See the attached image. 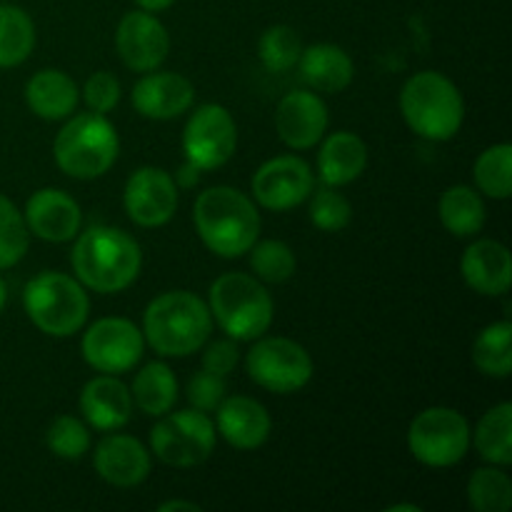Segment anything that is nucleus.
Masks as SVG:
<instances>
[{
  "label": "nucleus",
  "mask_w": 512,
  "mask_h": 512,
  "mask_svg": "<svg viewBox=\"0 0 512 512\" xmlns=\"http://www.w3.org/2000/svg\"><path fill=\"white\" fill-rule=\"evenodd\" d=\"M83 358L98 373H125L143 358V333L125 318H103L83 335Z\"/></svg>",
  "instance_id": "f8f14e48"
},
{
  "label": "nucleus",
  "mask_w": 512,
  "mask_h": 512,
  "mask_svg": "<svg viewBox=\"0 0 512 512\" xmlns=\"http://www.w3.org/2000/svg\"><path fill=\"white\" fill-rule=\"evenodd\" d=\"M163 418V415H160ZM153 453L173 468H193L205 463L215 448V425L203 410H180L165 415L150 430Z\"/></svg>",
  "instance_id": "1a4fd4ad"
},
{
  "label": "nucleus",
  "mask_w": 512,
  "mask_h": 512,
  "mask_svg": "<svg viewBox=\"0 0 512 512\" xmlns=\"http://www.w3.org/2000/svg\"><path fill=\"white\" fill-rule=\"evenodd\" d=\"M365 165H368V148H365L363 138L348 133V130L330 135L318 153L320 180L330 188H340V185L358 180Z\"/></svg>",
  "instance_id": "5701e85b"
},
{
  "label": "nucleus",
  "mask_w": 512,
  "mask_h": 512,
  "mask_svg": "<svg viewBox=\"0 0 512 512\" xmlns=\"http://www.w3.org/2000/svg\"><path fill=\"white\" fill-rule=\"evenodd\" d=\"M50 453L63 460H80L90 448V433L73 415H60L53 420L45 435Z\"/></svg>",
  "instance_id": "c9c22d12"
},
{
  "label": "nucleus",
  "mask_w": 512,
  "mask_h": 512,
  "mask_svg": "<svg viewBox=\"0 0 512 512\" xmlns=\"http://www.w3.org/2000/svg\"><path fill=\"white\" fill-rule=\"evenodd\" d=\"M193 218L203 243L220 258H240L260 235V215L253 200L228 185L200 193Z\"/></svg>",
  "instance_id": "f03ea898"
},
{
  "label": "nucleus",
  "mask_w": 512,
  "mask_h": 512,
  "mask_svg": "<svg viewBox=\"0 0 512 512\" xmlns=\"http://www.w3.org/2000/svg\"><path fill=\"white\" fill-rule=\"evenodd\" d=\"M195 88L180 73H150L133 88V105L143 118L173 120L193 105Z\"/></svg>",
  "instance_id": "a211bd4d"
},
{
  "label": "nucleus",
  "mask_w": 512,
  "mask_h": 512,
  "mask_svg": "<svg viewBox=\"0 0 512 512\" xmlns=\"http://www.w3.org/2000/svg\"><path fill=\"white\" fill-rule=\"evenodd\" d=\"M313 193V173L305 160L295 155H280L268 160L253 175V195L263 208L290 210Z\"/></svg>",
  "instance_id": "4468645a"
},
{
  "label": "nucleus",
  "mask_w": 512,
  "mask_h": 512,
  "mask_svg": "<svg viewBox=\"0 0 512 512\" xmlns=\"http://www.w3.org/2000/svg\"><path fill=\"white\" fill-rule=\"evenodd\" d=\"M400 110L413 133L443 143L463 125L465 103L453 80L435 70H423L405 80L400 90Z\"/></svg>",
  "instance_id": "20e7f679"
},
{
  "label": "nucleus",
  "mask_w": 512,
  "mask_h": 512,
  "mask_svg": "<svg viewBox=\"0 0 512 512\" xmlns=\"http://www.w3.org/2000/svg\"><path fill=\"white\" fill-rule=\"evenodd\" d=\"M463 278L475 293L480 295H505L512 283L510 250L498 240H478L463 255Z\"/></svg>",
  "instance_id": "6ab92c4d"
},
{
  "label": "nucleus",
  "mask_w": 512,
  "mask_h": 512,
  "mask_svg": "<svg viewBox=\"0 0 512 512\" xmlns=\"http://www.w3.org/2000/svg\"><path fill=\"white\" fill-rule=\"evenodd\" d=\"M235 145H238V128L233 115L223 105H200L190 115L183 133V150L185 158L200 170L223 168L233 158Z\"/></svg>",
  "instance_id": "9b49d317"
},
{
  "label": "nucleus",
  "mask_w": 512,
  "mask_h": 512,
  "mask_svg": "<svg viewBox=\"0 0 512 512\" xmlns=\"http://www.w3.org/2000/svg\"><path fill=\"white\" fill-rule=\"evenodd\" d=\"M210 315L233 340H258L273 323V298L245 273H225L210 285Z\"/></svg>",
  "instance_id": "423d86ee"
},
{
  "label": "nucleus",
  "mask_w": 512,
  "mask_h": 512,
  "mask_svg": "<svg viewBox=\"0 0 512 512\" xmlns=\"http://www.w3.org/2000/svg\"><path fill=\"white\" fill-rule=\"evenodd\" d=\"M218 433L238 450H255L268 440L270 415L258 400L233 395L218 405Z\"/></svg>",
  "instance_id": "4be33fe9"
},
{
  "label": "nucleus",
  "mask_w": 512,
  "mask_h": 512,
  "mask_svg": "<svg viewBox=\"0 0 512 512\" xmlns=\"http://www.w3.org/2000/svg\"><path fill=\"white\" fill-rule=\"evenodd\" d=\"M145 338L155 353L165 358H185L208 343L213 315L210 308L188 290L163 293L145 310Z\"/></svg>",
  "instance_id": "7ed1b4c3"
},
{
  "label": "nucleus",
  "mask_w": 512,
  "mask_h": 512,
  "mask_svg": "<svg viewBox=\"0 0 512 512\" xmlns=\"http://www.w3.org/2000/svg\"><path fill=\"white\" fill-rule=\"evenodd\" d=\"M78 98V85L63 70H40L25 85V103L43 120L68 118Z\"/></svg>",
  "instance_id": "b1692460"
},
{
  "label": "nucleus",
  "mask_w": 512,
  "mask_h": 512,
  "mask_svg": "<svg viewBox=\"0 0 512 512\" xmlns=\"http://www.w3.org/2000/svg\"><path fill=\"white\" fill-rule=\"evenodd\" d=\"M70 263L85 288L95 293H120L138 278L143 255L125 230L95 225L75 240Z\"/></svg>",
  "instance_id": "f257e3e1"
},
{
  "label": "nucleus",
  "mask_w": 512,
  "mask_h": 512,
  "mask_svg": "<svg viewBox=\"0 0 512 512\" xmlns=\"http://www.w3.org/2000/svg\"><path fill=\"white\" fill-rule=\"evenodd\" d=\"M115 45H118L120 58L130 70L150 73L168 58L170 38L165 25L153 13L135 10V13H128L120 20Z\"/></svg>",
  "instance_id": "2eb2a0df"
},
{
  "label": "nucleus",
  "mask_w": 512,
  "mask_h": 512,
  "mask_svg": "<svg viewBox=\"0 0 512 512\" xmlns=\"http://www.w3.org/2000/svg\"><path fill=\"white\" fill-rule=\"evenodd\" d=\"M250 253V268L265 283H285L295 273V255L280 240H263L253 245Z\"/></svg>",
  "instance_id": "f704fd0d"
},
{
  "label": "nucleus",
  "mask_w": 512,
  "mask_h": 512,
  "mask_svg": "<svg viewBox=\"0 0 512 512\" xmlns=\"http://www.w3.org/2000/svg\"><path fill=\"white\" fill-rule=\"evenodd\" d=\"M325 128H328V108L310 90H295L278 103L275 130L288 148H313L325 135Z\"/></svg>",
  "instance_id": "dca6fc26"
},
{
  "label": "nucleus",
  "mask_w": 512,
  "mask_h": 512,
  "mask_svg": "<svg viewBox=\"0 0 512 512\" xmlns=\"http://www.w3.org/2000/svg\"><path fill=\"white\" fill-rule=\"evenodd\" d=\"M468 500L478 512H508L512 505V483L503 470L480 468L468 483Z\"/></svg>",
  "instance_id": "2f4dec72"
},
{
  "label": "nucleus",
  "mask_w": 512,
  "mask_h": 512,
  "mask_svg": "<svg viewBox=\"0 0 512 512\" xmlns=\"http://www.w3.org/2000/svg\"><path fill=\"white\" fill-rule=\"evenodd\" d=\"M35 48V25L23 8L0 3V68L25 63Z\"/></svg>",
  "instance_id": "cd10ccee"
},
{
  "label": "nucleus",
  "mask_w": 512,
  "mask_h": 512,
  "mask_svg": "<svg viewBox=\"0 0 512 512\" xmlns=\"http://www.w3.org/2000/svg\"><path fill=\"white\" fill-rule=\"evenodd\" d=\"M135 3H138L140 10H145V13H160V10L170 8L175 0H135Z\"/></svg>",
  "instance_id": "79ce46f5"
},
{
  "label": "nucleus",
  "mask_w": 512,
  "mask_h": 512,
  "mask_svg": "<svg viewBox=\"0 0 512 512\" xmlns=\"http://www.w3.org/2000/svg\"><path fill=\"white\" fill-rule=\"evenodd\" d=\"M350 215H353V210H350V203L345 200V195H340L330 185L315 190L313 200H310V220L320 230H325V233H338V230L348 228Z\"/></svg>",
  "instance_id": "e433bc0d"
},
{
  "label": "nucleus",
  "mask_w": 512,
  "mask_h": 512,
  "mask_svg": "<svg viewBox=\"0 0 512 512\" xmlns=\"http://www.w3.org/2000/svg\"><path fill=\"white\" fill-rule=\"evenodd\" d=\"M23 305L35 328L53 338L78 333L88 320V295L70 275L45 270L25 285Z\"/></svg>",
  "instance_id": "0eeeda50"
},
{
  "label": "nucleus",
  "mask_w": 512,
  "mask_h": 512,
  "mask_svg": "<svg viewBox=\"0 0 512 512\" xmlns=\"http://www.w3.org/2000/svg\"><path fill=\"white\" fill-rule=\"evenodd\" d=\"M475 448L493 465L512 463V405L500 403L480 418L475 428Z\"/></svg>",
  "instance_id": "c85d7f7f"
},
{
  "label": "nucleus",
  "mask_w": 512,
  "mask_h": 512,
  "mask_svg": "<svg viewBox=\"0 0 512 512\" xmlns=\"http://www.w3.org/2000/svg\"><path fill=\"white\" fill-rule=\"evenodd\" d=\"M23 218L35 238L48 240V243H65L78 235L83 215H80L78 203L68 193L43 188L30 195Z\"/></svg>",
  "instance_id": "f3484780"
},
{
  "label": "nucleus",
  "mask_w": 512,
  "mask_h": 512,
  "mask_svg": "<svg viewBox=\"0 0 512 512\" xmlns=\"http://www.w3.org/2000/svg\"><path fill=\"white\" fill-rule=\"evenodd\" d=\"M238 358L240 355H238V348H235V343H230V340H215V343H210L208 348H205L203 370L225 378V375L235 368Z\"/></svg>",
  "instance_id": "ea45409f"
},
{
  "label": "nucleus",
  "mask_w": 512,
  "mask_h": 512,
  "mask_svg": "<svg viewBox=\"0 0 512 512\" xmlns=\"http://www.w3.org/2000/svg\"><path fill=\"white\" fill-rule=\"evenodd\" d=\"M473 363L490 378H508L512 370V325L508 320L493 323L475 338Z\"/></svg>",
  "instance_id": "c756f323"
},
{
  "label": "nucleus",
  "mask_w": 512,
  "mask_h": 512,
  "mask_svg": "<svg viewBox=\"0 0 512 512\" xmlns=\"http://www.w3.org/2000/svg\"><path fill=\"white\" fill-rule=\"evenodd\" d=\"M300 73L308 85L323 93H340L353 80V60L340 45L318 43L300 53Z\"/></svg>",
  "instance_id": "393cba45"
},
{
  "label": "nucleus",
  "mask_w": 512,
  "mask_h": 512,
  "mask_svg": "<svg viewBox=\"0 0 512 512\" xmlns=\"http://www.w3.org/2000/svg\"><path fill=\"white\" fill-rule=\"evenodd\" d=\"M30 230L23 213L5 195H0V270L18 265L28 253Z\"/></svg>",
  "instance_id": "473e14b6"
},
{
  "label": "nucleus",
  "mask_w": 512,
  "mask_h": 512,
  "mask_svg": "<svg viewBox=\"0 0 512 512\" xmlns=\"http://www.w3.org/2000/svg\"><path fill=\"white\" fill-rule=\"evenodd\" d=\"M158 510H160V512H168V510H193V512H198L200 505H195V503H183V500H170V503L160 505Z\"/></svg>",
  "instance_id": "37998d69"
},
{
  "label": "nucleus",
  "mask_w": 512,
  "mask_h": 512,
  "mask_svg": "<svg viewBox=\"0 0 512 512\" xmlns=\"http://www.w3.org/2000/svg\"><path fill=\"white\" fill-rule=\"evenodd\" d=\"M248 375L270 393H298L313 378V358L290 338H263L250 348Z\"/></svg>",
  "instance_id": "9d476101"
},
{
  "label": "nucleus",
  "mask_w": 512,
  "mask_h": 512,
  "mask_svg": "<svg viewBox=\"0 0 512 512\" xmlns=\"http://www.w3.org/2000/svg\"><path fill=\"white\" fill-rule=\"evenodd\" d=\"M440 220L445 230L458 238H470L485 225V203L478 190L468 185H453L440 198Z\"/></svg>",
  "instance_id": "bb28decb"
},
{
  "label": "nucleus",
  "mask_w": 512,
  "mask_h": 512,
  "mask_svg": "<svg viewBox=\"0 0 512 512\" xmlns=\"http://www.w3.org/2000/svg\"><path fill=\"white\" fill-rule=\"evenodd\" d=\"M118 150V133L100 113H83L68 120L53 145L58 168L78 180H93L108 173L118 160Z\"/></svg>",
  "instance_id": "39448f33"
},
{
  "label": "nucleus",
  "mask_w": 512,
  "mask_h": 512,
  "mask_svg": "<svg viewBox=\"0 0 512 512\" xmlns=\"http://www.w3.org/2000/svg\"><path fill=\"white\" fill-rule=\"evenodd\" d=\"M130 395L145 415L160 418V415L170 413L178 400V380L165 363H148L135 375Z\"/></svg>",
  "instance_id": "a878e982"
},
{
  "label": "nucleus",
  "mask_w": 512,
  "mask_h": 512,
  "mask_svg": "<svg viewBox=\"0 0 512 512\" xmlns=\"http://www.w3.org/2000/svg\"><path fill=\"white\" fill-rule=\"evenodd\" d=\"M95 470L115 488H133L148 478L150 455L130 435H110L95 448Z\"/></svg>",
  "instance_id": "aec40b11"
},
{
  "label": "nucleus",
  "mask_w": 512,
  "mask_h": 512,
  "mask_svg": "<svg viewBox=\"0 0 512 512\" xmlns=\"http://www.w3.org/2000/svg\"><path fill=\"white\" fill-rule=\"evenodd\" d=\"M303 53L300 35L288 25H273L263 33L258 45V55L270 73H285L293 68Z\"/></svg>",
  "instance_id": "72a5a7b5"
},
{
  "label": "nucleus",
  "mask_w": 512,
  "mask_h": 512,
  "mask_svg": "<svg viewBox=\"0 0 512 512\" xmlns=\"http://www.w3.org/2000/svg\"><path fill=\"white\" fill-rule=\"evenodd\" d=\"M83 98L93 113H110L120 100V83L110 73H93L85 83Z\"/></svg>",
  "instance_id": "58836bf2"
},
{
  "label": "nucleus",
  "mask_w": 512,
  "mask_h": 512,
  "mask_svg": "<svg viewBox=\"0 0 512 512\" xmlns=\"http://www.w3.org/2000/svg\"><path fill=\"white\" fill-rule=\"evenodd\" d=\"M80 410L95 430H118L133 415V395L128 385L113 375H100L85 383Z\"/></svg>",
  "instance_id": "412c9836"
},
{
  "label": "nucleus",
  "mask_w": 512,
  "mask_h": 512,
  "mask_svg": "<svg viewBox=\"0 0 512 512\" xmlns=\"http://www.w3.org/2000/svg\"><path fill=\"white\" fill-rule=\"evenodd\" d=\"M5 300H8V288H5L3 278H0V313H3V308H5Z\"/></svg>",
  "instance_id": "c03bdc74"
},
{
  "label": "nucleus",
  "mask_w": 512,
  "mask_h": 512,
  "mask_svg": "<svg viewBox=\"0 0 512 512\" xmlns=\"http://www.w3.org/2000/svg\"><path fill=\"white\" fill-rule=\"evenodd\" d=\"M200 173H203V170H200L198 165H193V163H190V160H188V163H185L183 168L178 170V175H175V180H178L180 188H193V185H198Z\"/></svg>",
  "instance_id": "a19ab883"
},
{
  "label": "nucleus",
  "mask_w": 512,
  "mask_h": 512,
  "mask_svg": "<svg viewBox=\"0 0 512 512\" xmlns=\"http://www.w3.org/2000/svg\"><path fill=\"white\" fill-rule=\"evenodd\" d=\"M475 183L480 193L493 200L510 198L512 190V148L508 143H500L480 153L475 163Z\"/></svg>",
  "instance_id": "7c9ffc66"
},
{
  "label": "nucleus",
  "mask_w": 512,
  "mask_h": 512,
  "mask_svg": "<svg viewBox=\"0 0 512 512\" xmlns=\"http://www.w3.org/2000/svg\"><path fill=\"white\" fill-rule=\"evenodd\" d=\"M408 448L418 463L428 468H450L460 463L470 448V425L458 410L428 408L408 430Z\"/></svg>",
  "instance_id": "6e6552de"
},
{
  "label": "nucleus",
  "mask_w": 512,
  "mask_h": 512,
  "mask_svg": "<svg viewBox=\"0 0 512 512\" xmlns=\"http://www.w3.org/2000/svg\"><path fill=\"white\" fill-rule=\"evenodd\" d=\"M125 213L143 228H160L178 210V185L163 168H140L125 183Z\"/></svg>",
  "instance_id": "ddd939ff"
},
{
  "label": "nucleus",
  "mask_w": 512,
  "mask_h": 512,
  "mask_svg": "<svg viewBox=\"0 0 512 512\" xmlns=\"http://www.w3.org/2000/svg\"><path fill=\"white\" fill-rule=\"evenodd\" d=\"M188 400L195 410L213 413L225 400V380L220 375L208 373V370H200L188 380Z\"/></svg>",
  "instance_id": "4c0bfd02"
}]
</instances>
